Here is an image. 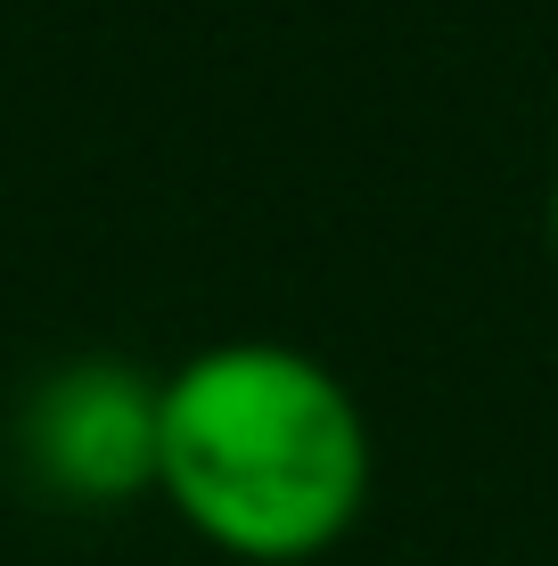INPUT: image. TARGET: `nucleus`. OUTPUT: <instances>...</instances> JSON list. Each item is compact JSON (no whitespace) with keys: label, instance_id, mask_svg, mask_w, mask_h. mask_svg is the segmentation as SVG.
I'll return each mask as SVG.
<instances>
[{"label":"nucleus","instance_id":"nucleus-1","mask_svg":"<svg viewBox=\"0 0 558 566\" xmlns=\"http://www.w3.org/2000/svg\"><path fill=\"white\" fill-rule=\"evenodd\" d=\"M370 419L320 354L198 345L157 378V501L239 566H313L370 510Z\"/></svg>","mask_w":558,"mask_h":566},{"label":"nucleus","instance_id":"nucleus-2","mask_svg":"<svg viewBox=\"0 0 558 566\" xmlns=\"http://www.w3.org/2000/svg\"><path fill=\"white\" fill-rule=\"evenodd\" d=\"M17 460L33 493L74 510H124L157 493V378L124 354L57 361L17 411Z\"/></svg>","mask_w":558,"mask_h":566},{"label":"nucleus","instance_id":"nucleus-3","mask_svg":"<svg viewBox=\"0 0 558 566\" xmlns=\"http://www.w3.org/2000/svg\"><path fill=\"white\" fill-rule=\"evenodd\" d=\"M550 263H558V172H550Z\"/></svg>","mask_w":558,"mask_h":566}]
</instances>
